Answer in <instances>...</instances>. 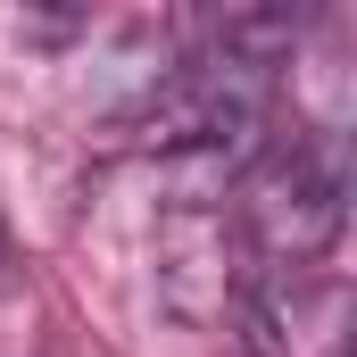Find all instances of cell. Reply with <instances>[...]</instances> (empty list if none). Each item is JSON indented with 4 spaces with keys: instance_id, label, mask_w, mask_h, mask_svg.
I'll list each match as a JSON object with an SVG mask.
<instances>
[{
    "instance_id": "1",
    "label": "cell",
    "mask_w": 357,
    "mask_h": 357,
    "mask_svg": "<svg viewBox=\"0 0 357 357\" xmlns=\"http://www.w3.org/2000/svg\"><path fill=\"white\" fill-rule=\"evenodd\" d=\"M266 108H274V67H250L233 50H199L133 100L125 133H133V150H158V158L250 167L266 150Z\"/></svg>"
},
{
    "instance_id": "3",
    "label": "cell",
    "mask_w": 357,
    "mask_h": 357,
    "mask_svg": "<svg viewBox=\"0 0 357 357\" xmlns=\"http://www.w3.org/2000/svg\"><path fill=\"white\" fill-rule=\"evenodd\" d=\"M0 266H8V233H0Z\"/></svg>"
},
{
    "instance_id": "2",
    "label": "cell",
    "mask_w": 357,
    "mask_h": 357,
    "mask_svg": "<svg viewBox=\"0 0 357 357\" xmlns=\"http://www.w3.org/2000/svg\"><path fill=\"white\" fill-rule=\"evenodd\" d=\"M241 216H250V241L266 250L274 266H307L341 241L349 225V167H341V142L333 133H291L250 158L241 183Z\"/></svg>"
}]
</instances>
